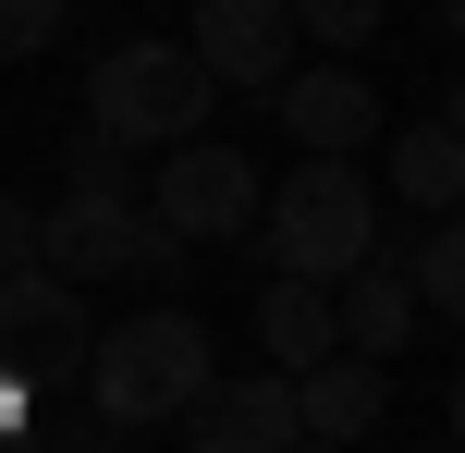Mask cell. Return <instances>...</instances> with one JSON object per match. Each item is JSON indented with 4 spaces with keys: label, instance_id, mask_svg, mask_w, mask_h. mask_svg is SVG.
<instances>
[{
    "label": "cell",
    "instance_id": "cell-19",
    "mask_svg": "<svg viewBox=\"0 0 465 453\" xmlns=\"http://www.w3.org/2000/svg\"><path fill=\"white\" fill-rule=\"evenodd\" d=\"M441 417H453V453H465V368H453V392H441Z\"/></svg>",
    "mask_w": 465,
    "mask_h": 453
},
{
    "label": "cell",
    "instance_id": "cell-21",
    "mask_svg": "<svg viewBox=\"0 0 465 453\" xmlns=\"http://www.w3.org/2000/svg\"><path fill=\"white\" fill-rule=\"evenodd\" d=\"M62 453H123V441H62Z\"/></svg>",
    "mask_w": 465,
    "mask_h": 453
},
{
    "label": "cell",
    "instance_id": "cell-4",
    "mask_svg": "<svg viewBox=\"0 0 465 453\" xmlns=\"http://www.w3.org/2000/svg\"><path fill=\"white\" fill-rule=\"evenodd\" d=\"M196 245H172L160 221H147V196H62V209H37V270H62L74 294L86 282H172Z\"/></svg>",
    "mask_w": 465,
    "mask_h": 453
},
{
    "label": "cell",
    "instance_id": "cell-10",
    "mask_svg": "<svg viewBox=\"0 0 465 453\" xmlns=\"http://www.w3.org/2000/svg\"><path fill=\"white\" fill-rule=\"evenodd\" d=\"M331 319H343V356H368V368H392L404 343H417V282H404V258H368L355 282H331Z\"/></svg>",
    "mask_w": 465,
    "mask_h": 453
},
{
    "label": "cell",
    "instance_id": "cell-1",
    "mask_svg": "<svg viewBox=\"0 0 465 453\" xmlns=\"http://www.w3.org/2000/svg\"><path fill=\"white\" fill-rule=\"evenodd\" d=\"M209 319L196 307H135V319H98L86 343V405L111 417V429H172V417H196V392H209Z\"/></svg>",
    "mask_w": 465,
    "mask_h": 453
},
{
    "label": "cell",
    "instance_id": "cell-14",
    "mask_svg": "<svg viewBox=\"0 0 465 453\" xmlns=\"http://www.w3.org/2000/svg\"><path fill=\"white\" fill-rule=\"evenodd\" d=\"M404 282H417L429 319H453V331H465V221H429V233L404 245Z\"/></svg>",
    "mask_w": 465,
    "mask_h": 453
},
{
    "label": "cell",
    "instance_id": "cell-24",
    "mask_svg": "<svg viewBox=\"0 0 465 453\" xmlns=\"http://www.w3.org/2000/svg\"><path fill=\"white\" fill-rule=\"evenodd\" d=\"M0 453H13V441H0Z\"/></svg>",
    "mask_w": 465,
    "mask_h": 453
},
{
    "label": "cell",
    "instance_id": "cell-6",
    "mask_svg": "<svg viewBox=\"0 0 465 453\" xmlns=\"http://www.w3.org/2000/svg\"><path fill=\"white\" fill-rule=\"evenodd\" d=\"M86 343H98V319H86V294H74L62 270L0 282V380L62 392V380H86Z\"/></svg>",
    "mask_w": 465,
    "mask_h": 453
},
{
    "label": "cell",
    "instance_id": "cell-23",
    "mask_svg": "<svg viewBox=\"0 0 465 453\" xmlns=\"http://www.w3.org/2000/svg\"><path fill=\"white\" fill-rule=\"evenodd\" d=\"M294 453H343V441H294Z\"/></svg>",
    "mask_w": 465,
    "mask_h": 453
},
{
    "label": "cell",
    "instance_id": "cell-17",
    "mask_svg": "<svg viewBox=\"0 0 465 453\" xmlns=\"http://www.w3.org/2000/svg\"><path fill=\"white\" fill-rule=\"evenodd\" d=\"M62 37V0H0V62H37Z\"/></svg>",
    "mask_w": 465,
    "mask_h": 453
},
{
    "label": "cell",
    "instance_id": "cell-2",
    "mask_svg": "<svg viewBox=\"0 0 465 453\" xmlns=\"http://www.w3.org/2000/svg\"><path fill=\"white\" fill-rule=\"evenodd\" d=\"M209 111H221V86L196 74L184 37H111V49H98V74H86V135L147 147V160L196 147V135H209Z\"/></svg>",
    "mask_w": 465,
    "mask_h": 453
},
{
    "label": "cell",
    "instance_id": "cell-3",
    "mask_svg": "<svg viewBox=\"0 0 465 453\" xmlns=\"http://www.w3.org/2000/svg\"><path fill=\"white\" fill-rule=\"evenodd\" d=\"M257 245H270V282H319V294L355 282L380 258V184L355 160H294L270 184V233Z\"/></svg>",
    "mask_w": 465,
    "mask_h": 453
},
{
    "label": "cell",
    "instance_id": "cell-5",
    "mask_svg": "<svg viewBox=\"0 0 465 453\" xmlns=\"http://www.w3.org/2000/svg\"><path fill=\"white\" fill-rule=\"evenodd\" d=\"M147 221H160L172 245H245L257 221H270V184H257L245 147L196 135V147H172V160H147Z\"/></svg>",
    "mask_w": 465,
    "mask_h": 453
},
{
    "label": "cell",
    "instance_id": "cell-7",
    "mask_svg": "<svg viewBox=\"0 0 465 453\" xmlns=\"http://www.w3.org/2000/svg\"><path fill=\"white\" fill-rule=\"evenodd\" d=\"M282 135L306 147V160H355V147H380L392 135V111H380V86L355 62H306V74H282Z\"/></svg>",
    "mask_w": 465,
    "mask_h": 453
},
{
    "label": "cell",
    "instance_id": "cell-20",
    "mask_svg": "<svg viewBox=\"0 0 465 453\" xmlns=\"http://www.w3.org/2000/svg\"><path fill=\"white\" fill-rule=\"evenodd\" d=\"M441 123H453V135H465V74H453V111H441Z\"/></svg>",
    "mask_w": 465,
    "mask_h": 453
},
{
    "label": "cell",
    "instance_id": "cell-11",
    "mask_svg": "<svg viewBox=\"0 0 465 453\" xmlns=\"http://www.w3.org/2000/svg\"><path fill=\"white\" fill-rule=\"evenodd\" d=\"M380 405H392V368H368V356H331V368H306L294 380V441H368L380 429Z\"/></svg>",
    "mask_w": 465,
    "mask_h": 453
},
{
    "label": "cell",
    "instance_id": "cell-8",
    "mask_svg": "<svg viewBox=\"0 0 465 453\" xmlns=\"http://www.w3.org/2000/svg\"><path fill=\"white\" fill-rule=\"evenodd\" d=\"M196 74L209 86H257L282 98V74H294V0H196Z\"/></svg>",
    "mask_w": 465,
    "mask_h": 453
},
{
    "label": "cell",
    "instance_id": "cell-16",
    "mask_svg": "<svg viewBox=\"0 0 465 453\" xmlns=\"http://www.w3.org/2000/svg\"><path fill=\"white\" fill-rule=\"evenodd\" d=\"M62 172H74V196H135V147H111V135H74Z\"/></svg>",
    "mask_w": 465,
    "mask_h": 453
},
{
    "label": "cell",
    "instance_id": "cell-9",
    "mask_svg": "<svg viewBox=\"0 0 465 453\" xmlns=\"http://www.w3.org/2000/svg\"><path fill=\"white\" fill-rule=\"evenodd\" d=\"M196 453H294V380L282 368H245V380H209L184 417Z\"/></svg>",
    "mask_w": 465,
    "mask_h": 453
},
{
    "label": "cell",
    "instance_id": "cell-12",
    "mask_svg": "<svg viewBox=\"0 0 465 453\" xmlns=\"http://www.w3.org/2000/svg\"><path fill=\"white\" fill-rule=\"evenodd\" d=\"M257 356L282 368V380H306V368L343 356V319H331L319 282H257Z\"/></svg>",
    "mask_w": 465,
    "mask_h": 453
},
{
    "label": "cell",
    "instance_id": "cell-15",
    "mask_svg": "<svg viewBox=\"0 0 465 453\" xmlns=\"http://www.w3.org/2000/svg\"><path fill=\"white\" fill-rule=\"evenodd\" d=\"M380 25H392V0H294V37H319L331 62H355Z\"/></svg>",
    "mask_w": 465,
    "mask_h": 453
},
{
    "label": "cell",
    "instance_id": "cell-22",
    "mask_svg": "<svg viewBox=\"0 0 465 453\" xmlns=\"http://www.w3.org/2000/svg\"><path fill=\"white\" fill-rule=\"evenodd\" d=\"M441 13H453V37H465V0H441Z\"/></svg>",
    "mask_w": 465,
    "mask_h": 453
},
{
    "label": "cell",
    "instance_id": "cell-13",
    "mask_svg": "<svg viewBox=\"0 0 465 453\" xmlns=\"http://www.w3.org/2000/svg\"><path fill=\"white\" fill-rule=\"evenodd\" d=\"M380 147H392V196H404V209L465 221V135H453L441 111H429V123H392Z\"/></svg>",
    "mask_w": 465,
    "mask_h": 453
},
{
    "label": "cell",
    "instance_id": "cell-18",
    "mask_svg": "<svg viewBox=\"0 0 465 453\" xmlns=\"http://www.w3.org/2000/svg\"><path fill=\"white\" fill-rule=\"evenodd\" d=\"M25 270H37V209L0 196V282H25Z\"/></svg>",
    "mask_w": 465,
    "mask_h": 453
}]
</instances>
